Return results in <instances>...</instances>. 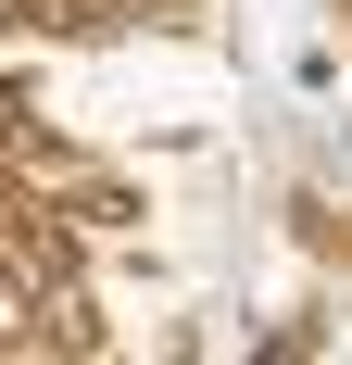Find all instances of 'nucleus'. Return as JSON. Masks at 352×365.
Returning <instances> with one entry per match:
<instances>
[{"instance_id":"2","label":"nucleus","mask_w":352,"mask_h":365,"mask_svg":"<svg viewBox=\"0 0 352 365\" xmlns=\"http://www.w3.org/2000/svg\"><path fill=\"white\" fill-rule=\"evenodd\" d=\"M0 26H38V0H0Z\"/></svg>"},{"instance_id":"1","label":"nucleus","mask_w":352,"mask_h":365,"mask_svg":"<svg viewBox=\"0 0 352 365\" xmlns=\"http://www.w3.org/2000/svg\"><path fill=\"white\" fill-rule=\"evenodd\" d=\"M13 315H26V277L0 264V353H13Z\"/></svg>"}]
</instances>
